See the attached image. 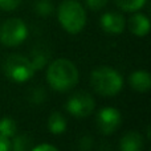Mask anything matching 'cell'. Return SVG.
I'll return each instance as SVG.
<instances>
[{
	"mask_svg": "<svg viewBox=\"0 0 151 151\" xmlns=\"http://www.w3.org/2000/svg\"><path fill=\"white\" fill-rule=\"evenodd\" d=\"M49 85L55 90L66 91L74 88L78 82V70L73 63L66 58H58L49 65L47 72Z\"/></svg>",
	"mask_w": 151,
	"mask_h": 151,
	"instance_id": "cell-1",
	"label": "cell"
},
{
	"mask_svg": "<svg viewBox=\"0 0 151 151\" xmlns=\"http://www.w3.org/2000/svg\"><path fill=\"white\" fill-rule=\"evenodd\" d=\"M90 81L93 89L101 96H115L123 86L122 76L109 66L94 69Z\"/></svg>",
	"mask_w": 151,
	"mask_h": 151,
	"instance_id": "cell-2",
	"label": "cell"
},
{
	"mask_svg": "<svg viewBox=\"0 0 151 151\" xmlns=\"http://www.w3.org/2000/svg\"><path fill=\"white\" fill-rule=\"evenodd\" d=\"M58 20L66 32L78 33L86 24L85 9L76 0H66L58 8Z\"/></svg>",
	"mask_w": 151,
	"mask_h": 151,
	"instance_id": "cell-3",
	"label": "cell"
},
{
	"mask_svg": "<svg viewBox=\"0 0 151 151\" xmlns=\"http://www.w3.org/2000/svg\"><path fill=\"white\" fill-rule=\"evenodd\" d=\"M3 69H4V73L7 74V77L15 82H25V81L31 80L32 76L36 72L29 58L20 55L8 56L3 65Z\"/></svg>",
	"mask_w": 151,
	"mask_h": 151,
	"instance_id": "cell-4",
	"label": "cell"
},
{
	"mask_svg": "<svg viewBox=\"0 0 151 151\" xmlns=\"http://www.w3.org/2000/svg\"><path fill=\"white\" fill-rule=\"evenodd\" d=\"M28 36V28L20 19H9L0 27V42L7 47L20 45Z\"/></svg>",
	"mask_w": 151,
	"mask_h": 151,
	"instance_id": "cell-5",
	"label": "cell"
},
{
	"mask_svg": "<svg viewBox=\"0 0 151 151\" xmlns=\"http://www.w3.org/2000/svg\"><path fill=\"white\" fill-rule=\"evenodd\" d=\"M65 107L72 115L82 118L91 114V111L94 110V99L90 94L85 93V91H80L69 98Z\"/></svg>",
	"mask_w": 151,
	"mask_h": 151,
	"instance_id": "cell-6",
	"label": "cell"
},
{
	"mask_svg": "<svg viewBox=\"0 0 151 151\" xmlns=\"http://www.w3.org/2000/svg\"><path fill=\"white\" fill-rule=\"evenodd\" d=\"M121 113L115 107H104L97 114V127L105 135L113 134L121 126Z\"/></svg>",
	"mask_w": 151,
	"mask_h": 151,
	"instance_id": "cell-7",
	"label": "cell"
},
{
	"mask_svg": "<svg viewBox=\"0 0 151 151\" xmlns=\"http://www.w3.org/2000/svg\"><path fill=\"white\" fill-rule=\"evenodd\" d=\"M101 27L105 32L113 35H118L125 29V19L122 15L115 12H107L102 15L101 17Z\"/></svg>",
	"mask_w": 151,
	"mask_h": 151,
	"instance_id": "cell-8",
	"label": "cell"
},
{
	"mask_svg": "<svg viewBox=\"0 0 151 151\" xmlns=\"http://www.w3.org/2000/svg\"><path fill=\"white\" fill-rule=\"evenodd\" d=\"M143 150V138L137 131L125 134L121 139V151H142Z\"/></svg>",
	"mask_w": 151,
	"mask_h": 151,
	"instance_id": "cell-9",
	"label": "cell"
},
{
	"mask_svg": "<svg viewBox=\"0 0 151 151\" xmlns=\"http://www.w3.org/2000/svg\"><path fill=\"white\" fill-rule=\"evenodd\" d=\"M129 28L135 36H146L150 31L149 19L142 13H135L129 20Z\"/></svg>",
	"mask_w": 151,
	"mask_h": 151,
	"instance_id": "cell-10",
	"label": "cell"
},
{
	"mask_svg": "<svg viewBox=\"0 0 151 151\" xmlns=\"http://www.w3.org/2000/svg\"><path fill=\"white\" fill-rule=\"evenodd\" d=\"M130 83L134 90L139 91V93H146L150 89V85H151L150 74L143 70L134 72V73L130 76Z\"/></svg>",
	"mask_w": 151,
	"mask_h": 151,
	"instance_id": "cell-11",
	"label": "cell"
},
{
	"mask_svg": "<svg viewBox=\"0 0 151 151\" xmlns=\"http://www.w3.org/2000/svg\"><path fill=\"white\" fill-rule=\"evenodd\" d=\"M48 58H49V53L47 52L45 48H35L31 52L29 61H31L35 70H40V69L44 68L45 64L48 63Z\"/></svg>",
	"mask_w": 151,
	"mask_h": 151,
	"instance_id": "cell-12",
	"label": "cell"
},
{
	"mask_svg": "<svg viewBox=\"0 0 151 151\" xmlns=\"http://www.w3.org/2000/svg\"><path fill=\"white\" fill-rule=\"evenodd\" d=\"M48 127L53 134H63L66 129V121L60 113H52L48 119Z\"/></svg>",
	"mask_w": 151,
	"mask_h": 151,
	"instance_id": "cell-13",
	"label": "cell"
},
{
	"mask_svg": "<svg viewBox=\"0 0 151 151\" xmlns=\"http://www.w3.org/2000/svg\"><path fill=\"white\" fill-rule=\"evenodd\" d=\"M12 151H31L32 150V139L28 134H21L15 137L13 142L11 143Z\"/></svg>",
	"mask_w": 151,
	"mask_h": 151,
	"instance_id": "cell-14",
	"label": "cell"
},
{
	"mask_svg": "<svg viewBox=\"0 0 151 151\" xmlns=\"http://www.w3.org/2000/svg\"><path fill=\"white\" fill-rule=\"evenodd\" d=\"M146 0H115V4L126 12H135L145 5Z\"/></svg>",
	"mask_w": 151,
	"mask_h": 151,
	"instance_id": "cell-15",
	"label": "cell"
},
{
	"mask_svg": "<svg viewBox=\"0 0 151 151\" xmlns=\"http://www.w3.org/2000/svg\"><path fill=\"white\" fill-rule=\"evenodd\" d=\"M0 134L7 138H11L16 134V123L12 118H1L0 119Z\"/></svg>",
	"mask_w": 151,
	"mask_h": 151,
	"instance_id": "cell-16",
	"label": "cell"
},
{
	"mask_svg": "<svg viewBox=\"0 0 151 151\" xmlns=\"http://www.w3.org/2000/svg\"><path fill=\"white\" fill-rule=\"evenodd\" d=\"M29 101L33 105H41L42 102L47 99V93H45V89L42 88H33L29 91Z\"/></svg>",
	"mask_w": 151,
	"mask_h": 151,
	"instance_id": "cell-17",
	"label": "cell"
},
{
	"mask_svg": "<svg viewBox=\"0 0 151 151\" xmlns=\"http://www.w3.org/2000/svg\"><path fill=\"white\" fill-rule=\"evenodd\" d=\"M35 9L40 16H49L53 13V4L50 0H39L35 5Z\"/></svg>",
	"mask_w": 151,
	"mask_h": 151,
	"instance_id": "cell-18",
	"label": "cell"
},
{
	"mask_svg": "<svg viewBox=\"0 0 151 151\" xmlns=\"http://www.w3.org/2000/svg\"><path fill=\"white\" fill-rule=\"evenodd\" d=\"M91 146H93V139L90 135H83L78 142V149L80 151H90Z\"/></svg>",
	"mask_w": 151,
	"mask_h": 151,
	"instance_id": "cell-19",
	"label": "cell"
},
{
	"mask_svg": "<svg viewBox=\"0 0 151 151\" xmlns=\"http://www.w3.org/2000/svg\"><path fill=\"white\" fill-rule=\"evenodd\" d=\"M21 0H0V9L3 11H13L19 7Z\"/></svg>",
	"mask_w": 151,
	"mask_h": 151,
	"instance_id": "cell-20",
	"label": "cell"
},
{
	"mask_svg": "<svg viewBox=\"0 0 151 151\" xmlns=\"http://www.w3.org/2000/svg\"><path fill=\"white\" fill-rule=\"evenodd\" d=\"M85 3L88 4V7L90 9L98 11V9H102L107 4V0H85Z\"/></svg>",
	"mask_w": 151,
	"mask_h": 151,
	"instance_id": "cell-21",
	"label": "cell"
},
{
	"mask_svg": "<svg viewBox=\"0 0 151 151\" xmlns=\"http://www.w3.org/2000/svg\"><path fill=\"white\" fill-rule=\"evenodd\" d=\"M0 151H11V142L9 138L0 134Z\"/></svg>",
	"mask_w": 151,
	"mask_h": 151,
	"instance_id": "cell-22",
	"label": "cell"
},
{
	"mask_svg": "<svg viewBox=\"0 0 151 151\" xmlns=\"http://www.w3.org/2000/svg\"><path fill=\"white\" fill-rule=\"evenodd\" d=\"M31 151H58V150L56 149L55 146H52V145L42 143V145H39V146H36L35 149H32Z\"/></svg>",
	"mask_w": 151,
	"mask_h": 151,
	"instance_id": "cell-23",
	"label": "cell"
},
{
	"mask_svg": "<svg viewBox=\"0 0 151 151\" xmlns=\"http://www.w3.org/2000/svg\"><path fill=\"white\" fill-rule=\"evenodd\" d=\"M99 151H111V147L106 142H104V145H101V147H99Z\"/></svg>",
	"mask_w": 151,
	"mask_h": 151,
	"instance_id": "cell-24",
	"label": "cell"
}]
</instances>
